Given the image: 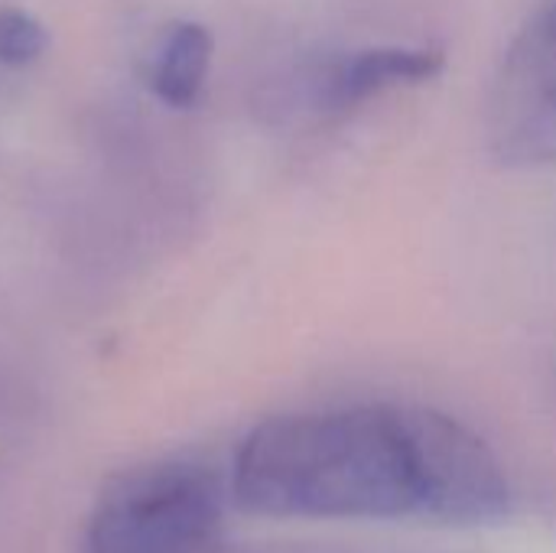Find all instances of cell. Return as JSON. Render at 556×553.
<instances>
[{"instance_id":"5b68a950","label":"cell","mask_w":556,"mask_h":553,"mask_svg":"<svg viewBox=\"0 0 556 553\" xmlns=\"http://www.w3.org/2000/svg\"><path fill=\"white\" fill-rule=\"evenodd\" d=\"M443 52L410 46H378L342 59L326 78V104L349 111L368 98H378L401 85H424L443 72Z\"/></svg>"},{"instance_id":"52a82bcc","label":"cell","mask_w":556,"mask_h":553,"mask_svg":"<svg viewBox=\"0 0 556 553\" xmlns=\"http://www.w3.org/2000/svg\"><path fill=\"white\" fill-rule=\"evenodd\" d=\"M46 49L42 26L20 10L0 13V62L3 65H26Z\"/></svg>"},{"instance_id":"6da1fadb","label":"cell","mask_w":556,"mask_h":553,"mask_svg":"<svg viewBox=\"0 0 556 553\" xmlns=\"http://www.w3.org/2000/svg\"><path fill=\"white\" fill-rule=\"evenodd\" d=\"M235 502L267 518H424L420 407L358 404L274 417L248 433Z\"/></svg>"},{"instance_id":"8992f818","label":"cell","mask_w":556,"mask_h":553,"mask_svg":"<svg viewBox=\"0 0 556 553\" xmlns=\"http://www.w3.org/2000/svg\"><path fill=\"white\" fill-rule=\"evenodd\" d=\"M212 62V36L199 23H176L169 36L163 39L156 72H153V88L156 95L173 104L186 108L199 98L205 72Z\"/></svg>"},{"instance_id":"3957f363","label":"cell","mask_w":556,"mask_h":553,"mask_svg":"<svg viewBox=\"0 0 556 553\" xmlns=\"http://www.w3.org/2000/svg\"><path fill=\"white\" fill-rule=\"evenodd\" d=\"M489 150L502 166H556V7L502 59L489 98Z\"/></svg>"},{"instance_id":"7a4b0ae2","label":"cell","mask_w":556,"mask_h":553,"mask_svg":"<svg viewBox=\"0 0 556 553\" xmlns=\"http://www.w3.org/2000/svg\"><path fill=\"white\" fill-rule=\"evenodd\" d=\"M222 486L195 463H160L114 482L88 525V553H208Z\"/></svg>"},{"instance_id":"277c9868","label":"cell","mask_w":556,"mask_h":553,"mask_svg":"<svg viewBox=\"0 0 556 553\" xmlns=\"http://www.w3.org/2000/svg\"><path fill=\"white\" fill-rule=\"evenodd\" d=\"M424 518L446 525H492L511 508V486L489 450L456 417L420 407Z\"/></svg>"}]
</instances>
